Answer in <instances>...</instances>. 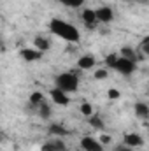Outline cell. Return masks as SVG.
<instances>
[{"mask_svg": "<svg viewBox=\"0 0 149 151\" xmlns=\"http://www.w3.org/2000/svg\"><path fill=\"white\" fill-rule=\"evenodd\" d=\"M49 28H51L53 34H56L58 37L65 39V40H69V42H79V40H81V34H79V30L75 28L74 25L65 23L63 19H58V18L51 19Z\"/></svg>", "mask_w": 149, "mask_h": 151, "instance_id": "1", "label": "cell"}, {"mask_svg": "<svg viewBox=\"0 0 149 151\" xmlns=\"http://www.w3.org/2000/svg\"><path fill=\"white\" fill-rule=\"evenodd\" d=\"M56 88H60L63 91L74 93L79 88V77L74 72H63V74L56 76Z\"/></svg>", "mask_w": 149, "mask_h": 151, "instance_id": "2", "label": "cell"}, {"mask_svg": "<svg viewBox=\"0 0 149 151\" xmlns=\"http://www.w3.org/2000/svg\"><path fill=\"white\" fill-rule=\"evenodd\" d=\"M114 70H117L119 74L123 76H130L135 72V69H137V63L135 62H132V60H128V58H123V56H119L117 58V62H116V65L112 67Z\"/></svg>", "mask_w": 149, "mask_h": 151, "instance_id": "3", "label": "cell"}, {"mask_svg": "<svg viewBox=\"0 0 149 151\" xmlns=\"http://www.w3.org/2000/svg\"><path fill=\"white\" fill-rule=\"evenodd\" d=\"M81 146L84 151H104V144L100 141H95L93 137H82Z\"/></svg>", "mask_w": 149, "mask_h": 151, "instance_id": "4", "label": "cell"}, {"mask_svg": "<svg viewBox=\"0 0 149 151\" xmlns=\"http://www.w3.org/2000/svg\"><path fill=\"white\" fill-rule=\"evenodd\" d=\"M51 99H53L58 106H69V102H70L67 91H63V90H60V88L51 90Z\"/></svg>", "mask_w": 149, "mask_h": 151, "instance_id": "5", "label": "cell"}, {"mask_svg": "<svg viewBox=\"0 0 149 151\" xmlns=\"http://www.w3.org/2000/svg\"><path fill=\"white\" fill-rule=\"evenodd\" d=\"M19 55H21V58H23L25 62H35V60H39V58L42 56V51L32 49V47H23V49L19 51Z\"/></svg>", "mask_w": 149, "mask_h": 151, "instance_id": "6", "label": "cell"}, {"mask_svg": "<svg viewBox=\"0 0 149 151\" xmlns=\"http://www.w3.org/2000/svg\"><path fill=\"white\" fill-rule=\"evenodd\" d=\"M97 19L98 23H111L114 19V12H112L111 7H100L97 11Z\"/></svg>", "mask_w": 149, "mask_h": 151, "instance_id": "7", "label": "cell"}, {"mask_svg": "<svg viewBox=\"0 0 149 151\" xmlns=\"http://www.w3.org/2000/svg\"><path fill=\"white\" fill-rule=\"evenodd\" d=\"M125 144L128 146V148H137V146H142L144 144V139L139 135V134H126L125 135Z\"/></svg>", "mask_w": 149, "mask_h": 151, "instance_id": "8", "label": "cell"}, {"mask_svg": "<svg viewBox=\"0 0 149 151\" xmlns=\"http://www.w3.org/2000/svg\"><path fill=\"white\" fill-rule=\"evenodd\" d=\"M81 18H82V21H84L88 27H93L95 23H98V19H97V11H93V9H84L82 14H81Z\"/></svg>", "mask_w": 149, "mask_h": 151, "instance_id": "9", "label": "cell"}, {"mask_svg": "<svg viewBox=\"0 0 149 151\" xmlns=\"http://www.w3.org/2000/svg\"><path fill=\"white\" fill-rule=\"evenodd\" d=\"M95 58L91 56V55H84V56H81L79 58V62H77V65H79V69H82V70H88V69H93L95 67Z\"/></svg>", "mask_w": 149, "mask_h": 151, "instance_id": "10", "label": "cell"}, {"mask_svg": "<svg viewBox=\"0 0 149 151\" xmlns=\"http://www.w3.org/2000/svg\"><path fill=\"white\" fill-rule=\"evenodd\" d=\"M49 132L53 134V135H56V137H65V135H69L70 132L65 128V127H62V125H56V123H53L51 127H49Z\"/></svg>", "mask_w": 149, "mask_h": 151, "instance_id": "11", "label": "cell"}, {"mask_svg": "<svg viewBox=\"0 0 149 151\" xmlns=\"http://www.w3.org/2000/svg\"><path fill=\"white\" fill-rule=\"evenodd\" d=\"M34 46L37 47L39 51H47V49L51 47L49 40H47L46 37H35V39H34Z\"/></svg>", "mask_w": 149, "mask_h": 151, "instance_id": "12", "label": "cell"}, {"mask_svg": "<svg viewBox=\"0 0 149 151\" xmlns=\"http://www.w3.org/2000/svg\"><path fill=\"white\" fill-rule=\"evenodd\" d=\"M135 114H137L139 118H148L149 116L148 104H144V102H137V104H135Z\"/></svg>", "mask_w": 149, "mask_h": 151, "instance_id": "13", "label": "cell"}, {"mask_svg": "<svg viewBox=\"0 0 149 151\" xmlns=\"http://www.w3.org/2000/svg\"><path fill=\"white\" fill-rule=\"evenodd\" d=\"M90 125H91L93 128H97V130H104V127H105L104 121H102V118H100V116H93V114L90 116Z\"/></svg>", "mask_w": 149, "mask_h": 151, "instance_id": "14", "label": "cell"}, {"mask_svg": "<svg viewBox=\"0 0 149 151\" xmlns=\"http://www.w3.org/2000/svg\"><path fill=\"white\" fill-rule=\"evenodd\" d=\"M28 102H30L32 106H40V104L44 102V95H42L40 91H34V93L30 95V99H28Z\"/></svg>", "mask_w": 149, "mask_h": 151, "instance_id": "15", "label": "cell"}, {"mask_svg": "<svg viewBox=\"0 0 149 151\" xmlns=\"http://www.w3.org/2000/svg\"><path fill=\"white\" fill-rule=\"evenodd\" d=\"M121 56L123 58H128L132 62H137V55H135V51L132 47H121Z\"/></svg>", "mask_w": 149, "mask_h": 151, "instance_id": "16", "label": "cell"}, {"mask_svg": "<svg viewBox=\"0 0 149 151\" xmlns=\"http://www.w3.org/2000/svg\"><path fill=\"white\" fill-rule=\"evenodd\" d=\"M39 116H40V118H44V119L51 116V107H49V104L42 102V104L39 106Z\"/></svg>", "mask_w": 149, "mask_h": 151, "instance_id": "17", "label": "cell"}, {"mask_svg": "<svg viewBox=\"0 0 149 151\" xmlns=\"http://www.w3.org/2000/svg\"><path fill=\"white\" fill-rule=\"evenodd\" d=\"M51 146H53V151H67V146H65L63 141H60V139L51 141Z\"/></svg>", "mask_w": 149, "mask_h": 151, "instance_id": "18", "label": "cell"}, {"mask_svg": "<svg viewBox=\"0 0 149 151\" xmlns=\"http://www.w3.org/2000/svg\"><path fill=\"white\" fill-rule=\"evenodd\" d=\"M81 113L84 114V116H91L93 114V109H91V106L88 102H84V104H81Z\"/></svg>", "mask_w": 149, "mask_h": 151, "instance_id": "19", "label": "cell"}, {"mask_svg": "<svg viewBox=\"0 0 149 151\" xmlns=\"http://www.w3.org/2000/svg\"><path fill=\"white\" fill-rule=\"evenodd\" d=\"M107 70H104V69H100V70H97L95 72V79L97 81H104V79H107Z\"/></svg>", "mask_w": 149, "mask_h": 151, "instance_id": "20", "label": "cell"}, {"mask_svg": "<svg viewBox=\"0 0 149 151\" xmlns=\"http://www.w3.org/2000/svg\"><path fill=\"white\" fill-rule=\"evenodd\" d=\"M116 62H117V55H109V56L105 58V63H107L109 67H114Z\"/></svg>", "mask_w": 149, "mask_h": 151, "instance_id": "21", "label": "cell"}, {"mask_svg": "<svg viewBox=\"0 0 149 151\" xmlns=\"http://www.w3.org/2000/svg\"><path fill=\"white\" fill-rule=\"evenodd\" d=\"M140 49H142V55H144V56H149V40H142Z\"/></svg>", "mask_w": 149, "mask_h": 151, "instance_id": "22", "label": "cell"}, {"mask_svg": "<svg viewBox=\"0 0 149 151\" xmlns=\"http://www.w3.org/2000/svg\"><path fill=\"white\" fill-rule=\"evenodd\" d=\"M107 95H109V99H112V100L119 99V91H117V90H114V88H112V90H109V93H107Z\"/></svg>", "mask_w": 149, "mask_h": 151, "instance_id": "23", "label": "cell"}, {"mask_svg": "<svg viewBox=\"0 0 149 151\" xmlns=\"http://www.w3.org/2000/svg\"><path fill=\"white\" fill-rule=\"evenodd\" d=\"M82 2H84V0H70V4H69V7H72V9H75V7H79V5H82Z\"/></svg>", "mask_w": 149, "mask_h": 151, "instance_id": "24", "label": "cell"}, {"mask_svg": "<svg viewBox=\"0 0 149 151\" xmlns=\"http://www.w3.org/2000/svg\"><path fill=\"white\" fill-rule=\"evenodd\" d=\"M111 141L112 139L109 137V135H100V142H102V144H109Z\"/></svg>", "mask_w": 149, "mask_h": 151, "instance_id": "25", "label": "cell"}, {"mask_svg": "<svg viewBox=\"0 0 149 151\" xmlns=\"http://www.w3.org/2000/svg\"><path fill=\"white\" fill-rule=\"evenodd\" d=\"M42 151H53V146H51V141L49 142H46V144H42V148H40Z\"/></svg>", "mask_w": 149, "mask_h": 151, "instance_id": "26", "label": "cell"}, {"mask_svg": "<svg viewBox=\"0 0 149 151\" xmlns=\"http://www.w3.org/2000/svg\"><path fill=\"white\" fill-rule=\"evenodd\" d=\"M112 151H132V150H130V148L125 144V146H116V148H114Z\"/></svg>", "mask_w": 149, "mask_h": 151, "instance_id": "27", "label": "cell"}, {"mask_svg": "<svg viewBox=\"0 0 149 151\" xmlns=\"http://www.w3.org/2000/svg\"><path fill=\"white\" fill-rule=\"evenodd\" d=\"M58 2H62V4H65L67 7H69V4H70V0H58Z\"/></svg>", "mask_w": 149, "mask_h": 151, "instance_id": "28", "label": "cell"}, {"mask_svg": "<svg viewBox=\"0 0 149 151\" xmlns=\"http://www.w3.org/2000/svg\"><path fill=\"white\" fill-rule=\"evenodd\" d=\"M132 2H148V0H132Z\"/></svg>", "mask_w": 149, "mask_h": 151, "instance_id": "29", "label": "cell"}]
</instances>
